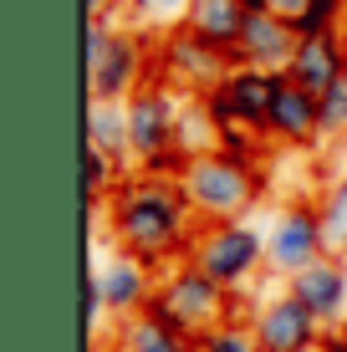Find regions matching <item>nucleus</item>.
<instances>
[{"label":"nucleus","instance_id":"10","mask_svg":"<svg viewBox=\"0 0 347 352\" xmlns=\"http://www.w3.org/2000/svg\"><path fill=\"white\" fill-rule=\"evenodd\" d=\"M87 271H92V281H98L102 307H107L113 322H128V317H138V311H148V301L159 296V276H153V265H143L133 256H117V250H113L107 261H92Z\"/></svg>","mask_w":347,"mask_h":352},{"label":"nucleus","instance_id":"16","mask_svg":"<svg viewBox=\"0 0 347 352\" xmlns=\"http://www.w3.org/2000/svg\"><path fill=\"white\" fill-rule=\"evenodd\" d=\"M245 10H240V0H194L189 6V16H184V26L199 36V41H210L214 52L230 62L235 56V46H240V36H245Z\"/></svg>","mask_w":347,"mask_h":352},{"label":"nucleus","instance_id":"25","mask_svg":"<svg viewBox=\"0 0 347 352\" xmlns=\"http://www.w3.org/2000/svg\"><path fill=\"white\" fill-rule=\"evenodd\" d=\"M240 10H245V16H276L271 0H240Z\"/></svg>","mask_w":347,"mask_h":352},{"label":"nucleus","instance_id":"13","mask_svg":"<svg viewBox=\"0 0 347 352\" xmlns=\"http://www.w3.org/2000/svg\"><path fill=\"white\" fill-rule=\"evenodd\" d=\"M286 77L296 87H306L312 97H327L337 82H347V46L342 31L337 36H312V41H296V56L286 67Z\"/></svg>","mask_w":347,"mask_h":352},{"label":"nucleus","instance_id":"26","mask_svg":"<svg viewBox=\"0 0 347 352\" xmlns=\"http://www.w3.org/2000/svg\"><path fill=\"white\" fill-rule=\"evenodd\" d=\"M87 352H123V347H117V342H92Z\"/></svg>","mask_w":347,"mask_h":352},{"label":"nucleus","instance_id":"4","mask_svg":"<svg viewBox=\"0 0 347 352\" xmlns=\"http://www.w3.org/2000/svg\"><path fill=\"white\" fill-rule=\"evenodd\" d=\"M189 265L225 286L230 296H245L250 286L266 276V225L256 220H225V225H199Z\"/></svg>","mask_w":347,"mask_h":352},{"label":"nucleus","instance_id":"27","mask_svg":"<svg viewBox=\"0 0 347 352\" xmlns=\"http://www.w3.org/2000/svg\"><path fill=\"white\" fill-rule=\"evenodd\" d=\"M342 46H347V26H342Z\"/></svg>","mask_w":347,"mask_h":352},{"label":"nucleus","instance_id":"20","mask_svg":"<svg viewBox=\"0 0 347 352\" xmlns=\"http://www.w3.org/2000/svg\"><path fill=\"white\" fill-rule=\"evenodd\" d=\"M189 6H194V0H128L133 21H138V26H148V31H174V26H184Z\"/></svg>","mask_w":347,"mask_h":352},{"label":"nucleus","instance_id":"28","mask_svg":"<svg viewBox=\"0 0 347 352\" xmlns=\"http://www.w3.org/2000/svg\"><path fill=\"white\" fill-rule=\"evenodd\" d=\"M342 332H347V322H342Z\"/></svg>","mask_w":347,"mask_h":352},{"label":"nucleus","instance_id":"6","mask_svg":"<svg viewBox=\"0 0 347 352\" xmlns=\"http://www.w3.org/2000/svg\"><path fill=\"white\" fill-rule=\"evenodd\" d=\"M327 250V230H322V204L317 199H286L266 220V276L291 281L306 265H317Z\"/></svg>","mask_w":347,"mask_h":352},{"label":"nucleus","instance_id":"15","mask_svg":"<svg viewBox=\"0 0 347 352\" xmlns=\"http://www.w3.org/2000/svg\"><path fill=\"white\" fill-rule=\"evenodd\" d=\"M117 347L123 352H194V337L179 332L159 301H148V311L117 322Z\"/></svg>","mask_w":347,"mask_h":352},{"label":"nucleus","instance_id":"1","mask_svg":"<svg viewBox=\"0 0 347 352\" xmlns=\"http://www.w3.org/2000/svg\"><path fill=\"white\" fill-rule=\"evenodd\" d=\"M98 220L117 256H133L153 271L159 265H184L199 235V220L189 210L179 179H164V174H128L117 184V194L102 204Z\"/></svg>","mask_w":347,"mask_h":352},{"label":"nucleus","instance_id":"17","mask_svg":"<svg viewBox=\"0 0 347 352\" xmlns=\"http://www.w3.org/2000/svg\"><path fill=\"white\" fill-rule=\"evenodd\" d=\"M87 148L107 153L117 164H133V143H128V102H87Z\"/></svg>","mask_w":347,"mask_h":352},{"label":"nucleus","instance_id":"9","mask_svg":"<svg viewBox=\"0 0 347 352\" xmlns=\"http://www.w3.org/2000/svg\"><path fill=\"white\" fill-rule=\"evenodd\" d=\"M225 72H230V62H225L210 41H199L189 26L164 31V41H159V77L169 82V87H184V92L199 97V92H210Z\"/></svg>","mask_w":347,"mask_h":352},{"label":"nucleus","instance_id":"21","mask_svg":"<svg viewBox=\"0 0 347 352\" xmlns=\"http://www.w3.org/2000/svg\"><path fill=\"white\" fill-rule=\"evenodd\" d=\"M214 148L230 153L235 164L256 168V174H260V164H266V138H256V133H245V128H225L220 138H214Z\"/></svg>","mask_w":347,"mask_h":352},{"label":"nucleus","instance_id":"18","mask_svg":"<svg viewBox=\"0 0 347 352\" xmlns=\"http://www.w3.org/2000/svg\"><path fill=\"white\" fill-rule=\"evenodd\" d=\"M322 230H327V250L332 256H347V174L332 179V189L322 194Z\"/></svg>","mask_w":347,"mask_h":352},{"label":"nucleus","instance_id":"8","mask_svg":"<svg viewBox=\"0 0 347 352\" xmlns=\"http://www.w3.org/2000/svg\"><path fill=\"white\" fill-rule=\"evenodd\" d=\"M250 332H256L260 352H322V342H327V327H322L291 291L260 296L256 311H250Z\"/></svg>","mask_w":347,"mask_h":352},{"label":"nucleus","instance_id":"14","mask_svg":"<svg viewBox=\"0 0 347 352\" xmlns=\"http://www.w3.org/2000/svg\"><path fill=\"white\" fill-rule=\"evenodd\" d=\"M296 56V31L291 21L281 16H250L245 21V36L235 46L230 67H260V72H286Z\"/></svg>","mask_w":347,"mask_h":352},{"label":"nucleus","instance_id":"19","mask_svg":"<svg viewBox=\"0 0 347 352\" xmlns=\"http://www.w3.org/2000/svg\"><path fill=\"white\" fill-rule=\"evenodd\" d=\"M194 352H260L256 347V332H250L245 322H220V327H210V332H199L194 337Z\"/></svg>","mask_w":347,"mask_h":352},{"label":"nucleus","instance_id":"3","mask_svg":"<svg viewBox=\"0 0 347 352\" xmlns=\"http://www.w3.org/2000/svg\"><path fill=\"white\" fill-rule=\"evenodd\" d=\"M179 118L184 102L169 82H148L128 97V143H133V174H164L179 179L189 153L179 148Z\"/></svg>","mask_w":347,"mask_h":352},{"label":"nucleus","instance_id":"2","mask_svg":"<svg viewBox=\"0 0 347 352\" xmlns=\"http://www.w3.org/2000/svg\"><path fill=\"white\" fill-rule=\"evenodd\" d=\"M179 189H184V199H189L199 225H225V220H250V210L260 199V174L235 164L220 148H205L184 164Z\"/></svg>","mask_w":347,"mask_h":352},{"label":"nucleus","instance_id":"7","mask_svg":"<svg viewBox=\"0 0 347 352\" xmlns=\"http://www.w3.org/2000/svg\"><path fill=\"white\" fill-rule=\"evenodd\" d=\"M159 301L164 311H169V322L179 327V332H189V337H199V332H210V327H220V322H230V291L225 286H214L199 265H169V276L159 281Z\"/></svg>","mask_w":347,"mask_h":352},{"label":"nucleus","instance_id":"24","mask_svg":"<svg viewBox=\"0 0 347 352\" xmlns=\"http://www.w3.org/2000/svg\"><path fill=\"white\" fill-rule=\"evenodd\" d=\"M271 10H276L281 21H296V16L306 10V0H271Z\"/></svg>","mask_w":347,"mask_h":352},{"label":"nucleus","instance_id":"11","mask_svg":"<svg viewBox=\"0 0 347 352\" xmlns=\"http://www.w3.org/2000/svg\"><path fill=\"white\" fill-rule=\"evenodd\" d=\"M266 138L286 143V148H312V143H322V97L296 87L286 72H276V82H271Z\"/></svg>","mask_w":347,"mask_h":352},{"label":"nucleus","instance_id":"5","mask_svg":"<svg viewBox=\"0 0 347 352\" xmlns=\"http://www.w3.org/2000/svg\"><path fill=\"white\" fill-rule=\"evenodd\" d=\"M148 41L123 26H87L82 67H87V102H128L148 87Z\"/></svg>","mask_w":347,"mask_h":352},{"label":"nucleus","instance_id":"22","mask_svg":"<svg viewBox=\"0 0 347 352\" xmlns=\"http://www.w3.org/2000/svg\"><path fill=\"white\" fill-rule=\"evenodd\" d=\"M322 138H347V82L322 97Z\"/></svg>","mask_w":347,"mask_h":352},{"label":"nucleus","instance_id":"23","mask_svg":"<svg viewBox=\"0 0 347 352\" xmlns=\"http://www.w3.org/2000/svg\"><path fill=\"white\" fill-rule=\"evenodd\" d=\"M128 0H87V26H113V10H123Z\"/></svg>","mask_w":347,"mask_h":352},{"label":"nucleus","instance_id":"12","mask_svg":"<svg viewBox=\"0 0 347 352\" xmlns=\"http://www.w3.org/2000/svg\"><path fill=\"white\" fill-rule=\"evenodd\" d=\"M286 291H291L327 332H337L347 322V256H322L317 265H306L302 276H291Z\"/></svg>","mask_w":347,"mask_h":352}]
</instances>
